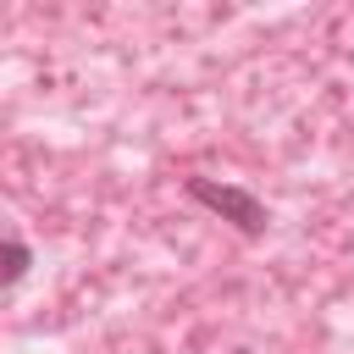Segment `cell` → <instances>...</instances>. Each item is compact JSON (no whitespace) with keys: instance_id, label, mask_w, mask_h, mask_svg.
I'll list each match as a JSON object with an SVG mask.
<instances>
[{"instance_id":"6da1fadb","label":"cell","mask_w":354,"mask_h":354,"mask_svg":"<svg viewBox=\"0 0 354 354\" xmlns=\"http://www.w3.org/2000/svg\"><path fill=\"white\" fill-rule=\"evenodd\" d=\"M199 199H210L216 210H227V216H238L243 227H260V205H254L249 194H232V188H205V183H199Z\"/></svg>"}]
</instances>
